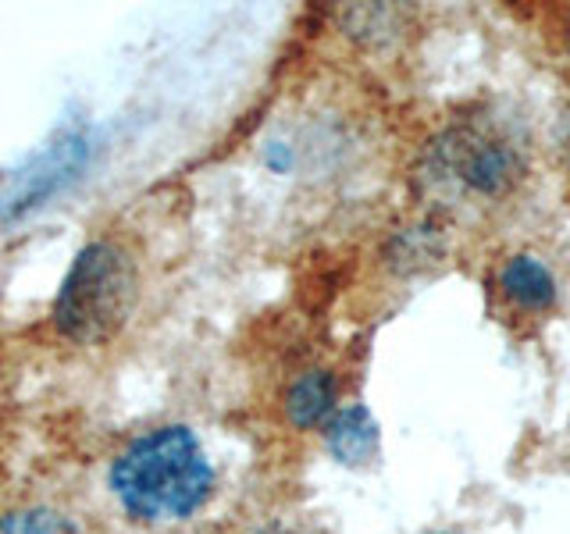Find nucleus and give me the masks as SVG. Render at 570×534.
Returning a JSON list of instances; mask_svg holds the SVG:
<instances>
[{"instance_id": "1", "label": "nucleus", "mask_w": 570, "mask_h": 534, "mask_svg": "<svg viewBox=\"0 0 570 534\" xmlns=\"http://www.w3.org/2000/svg\"><path fill=\"white\" fill-rule=\"evenodd\" d=\"M111 492L139 524L189 521L214 492V467L189 427H154L111 463Z\"/></svg>"}, {"instance_id": "6", "label": "nucleus", "mask_w": 570, "mask_h": 534, "mask_svg": "<svg viewBox=\"0 0 570 534\" xmlns=\"http://www.w3.org/2000/svg\"><path fill=\"white\" fill-rule=\"evenodd\" d=\"M503 293L524 310H546L549 303L557 299V281H552L542 260L521 254L507 260L503 267Z\"/></svg>"}, {"instance_id": "4", "label": "nucleus", "mask_w": 570, "mask_h": 534, "mask_svg": "<svg viewBox=\"0 0 570 534\" xmlns=\"http://www.w3.org/2000/svg\"><path fill=\"white\" fill-rule=\"evenodd\" d=\"M325 442L338 463L361 467V463L374 459V453H379V424L371 421L364 406H346L328 421Z\"/></svg>"}, {"instance_id": "2", "label": "nucleus", "mask_w": 570, "mask_h": 534, "mask_svg": "<svg viewBox=\"0 0 570 534\" xmlns=\"http://www.w3.org/2000/svg\"><path fill=\"white\" fill-rule=\"evenodd\" d=\"M139 303V271L129 249L111 239L89 243L71 260L53 299V328L76 346H100L129 325Z\"/></svg>"}, {"instance_id": "3", "label": "nucleus", "mask_w": 570, "mask_h": 534, "mask_svg": "<svg viewBox=\"0 0 570 534\" xmlns=\"http://www.w3.org/2000/svg\"><path fill=\"white\" fill-rule=\"evenodd\" d=\"M432 171L468 192L499 196L521 178L524 165L507 139L478 129H453L432 147Z\"/></svg>"}, {"instance_id": "8", "label": "nucleus", "mask_w": 570, "mask_h": 534, "mask_svg": "<svg viewBox=\"0 0 570 534\" xmlns=\"http://www.w3.org/2000/svg\"><path fill=\"white\" fill-rule=\"evenodd\" d=\"M267 165H272L275 171H285V168H289V165H293V157H289V154H285L282 147H275L272 154H267Z\"/></svg>"}, {"instance_id": "5", "label": "nucleus", "mask_w": 570, "mask_h": 534, "mask_svg": "<svg viewBox=\"0 0 570 534\" xmlns=\"http://www.w3.org/2000/svg\"><path fill=\"white\" fill-rule=\"evenodd\" d=\"M335 406V378L328 370H307L285 392V417L299 432L325 424Z\"/></svg>"}, {"instance_id": "7", "label": "nucleus", "mask_w": 570, "mask_h": 534, "mask_svg": "<svg viewBox=\"0 0 570 534\" xmlns=\"http://www.w3.org/2000/svg\"><path fill=\"white\" fill-rule=\"evenodd\" d=\"M0 534H82V527L61 510L29 506L0 516Z\"/></svg>"}]
</instances>
